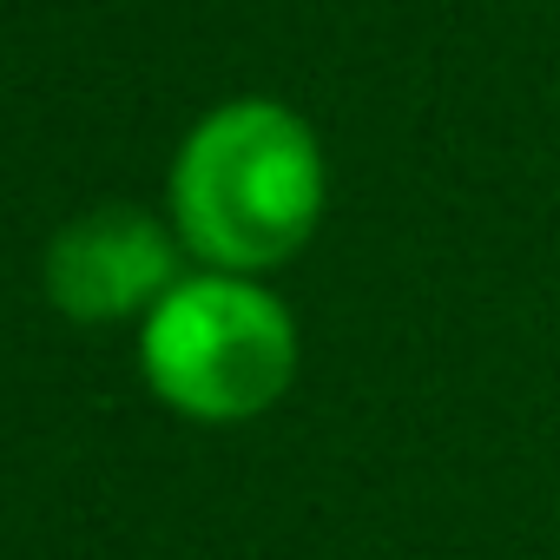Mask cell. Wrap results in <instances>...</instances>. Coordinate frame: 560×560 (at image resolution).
Segmentation results:
<instances>
[{
  "mask_svg": "<svg viewBox=\"0 0 560 560\" xmlns=\"http://www.w3.org/2000/svg\"><path fill=\"white\" fill-rule=\"evenodd\" d=\"M324 211V152L311 126L270 100L218 106L172 165V218L178 237L224 264L264 270L284 264Z\"/></svg>",
  "mask_w": 560,
  "mask_h": 560,
  "instance_id": "obj_1",
  "label": "cell"
},
{
  "mask_svg": "<svg viewBox=\"0 0 560 560\" xmlns=\"http://www.w3.org/2000/svg\"><path fill=\"white\" fill-rule=\"evenodd\" d=\"M152 389L198 422H244L298 376V324L244 277H185L145 317Z\"/></svg>",
  "mask_w": 560,
  "mask_h": 560,
  "instance_id": "obj_2",
  "label": "cell"
},
{
  "mask_svg": "<svg viewBox=\"0 0 560 560\" xmlns=\"http://www.w3.org/2000/svg\"><path fill=\"white\" fill-rule=\"evenodd\" d=\"M172 277H178V244L139 205H100L73 218L47 250V291L80 324H113L132 317L139 304L159 311Z\"/></svg>",
  "mask_w": 560,
  "mask_h": 560,
  "instance_id": "obj_3",
  "label": "cell"
}]
</instances>
